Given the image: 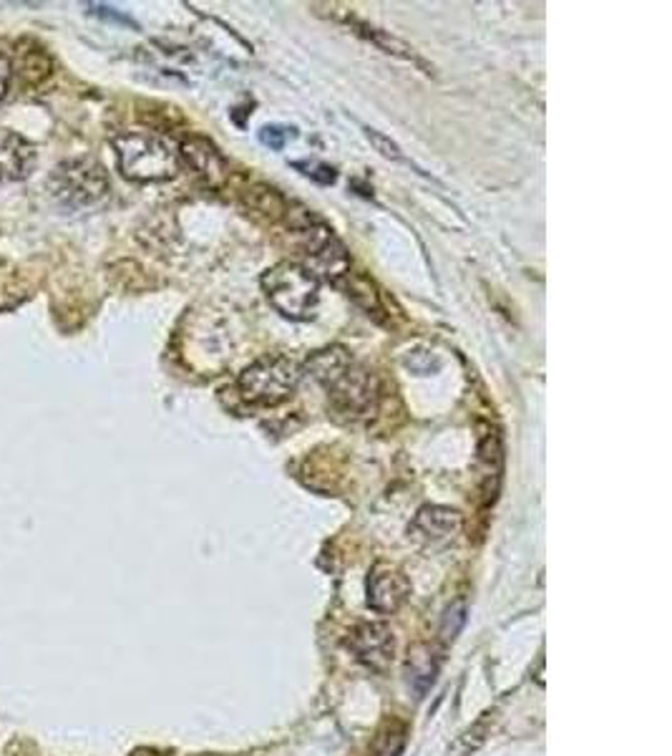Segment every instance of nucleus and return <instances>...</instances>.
Instances as JSON below:
<instances>
[{
  "label": "nucleus",
  "instance_id": "1",
  "mask_svg": "<svg viewBox=\"0 0 672 756\" xmlns=\"http://www.w3.org/2000/svg\"><path fill=\"white\" fill-rule=\"evenodd\" d=\"M113 151L121 174L129 182L154 184L174 180L180 172V151L151 132H124L113 136Z\"/></svg>",
  "mask_w": 672,
  "mask_h": 756
},
{
  "label": "nucleus",
  "instance_id": "2",
  "mask_svg": "<svg viewBox=\"0 0 672 756\" xmlns=\"http://www.w3.org/2000/svg\"><path fill=\"white\" fill-rule=\"evenodd\" d=\"M262 291L280 316L290 320L315 318L320 303V280L300 263H278L262 272Z\"/></svg>",
  "mask_w": 672,
  "mask_h": 756
},
{
  "label": "nucleus",
  "instance_id": "3",
  "mask_svg": "<svg viewBox=\"0 0 672 756\" xmlns=\"http://www.w3.org/2000/svg\"><path fill=\"white\" fill-rule=\"evenodd\" d=\"M303 368L282 353H267L249 364L237 378L242 399L253 406H278L293 397Z\"/></svg>",
  "mask_w": 672,
  "mask_h": 756
},
{
  "label": "nucleus",
  "instance_id": "4",
  "mask_svg": "<svg viewBox=\"0 0 672 756\" xmlns=\"http://www.w3.org/2000/svg\"><path fill=\"white\" fill-rule=\"evenodd\" d=\"M48 192L61 207L86 210L109 195L107 169L94 157L66 159L48 176Z\"/></svg>",
  "mask_w": 672,
  "mask_h": 756
},
{
  "label": "nucleus",
  "instance_id": "5",
  "mask_svg": "<svg viewBox=\"0 0 672 756\" xmlns=\"http://www.w3.org/2000/svg\"><path fill=\"white\" fill-rule=\"evenodd\" d=\"M328 397L333 412L347 422L368 419L378 412L380 386L378 376L368 371L366 366H351L338 378L333 386H328Z\"/></svg>",
  "mask_w": 672,
  "mask_h": 756
},
{
  "label": "nucleus",
  "instance_id": "6",
  "mask_svg": "<svg viewBox=\"0 0 672 756\" xmlns=\"http://www.w3.org/2000/svg\"><path fill=\"white\" fill-rule=\"evenodd\" d=\"M345 648L351 650L355 661L376 673L388 671L395 661V635L386 623L378 621L355 625V629L347 633Z\"/></svg>",
  "mask_w": 672,
  "mask_h": 756
},
{
  "label": "nucleus",
  "instance_id": "7",
  "mask_svg": "<svg viewBox=\"0 0 672 756\" xmlns=\"http://www.w3.org/2000/svg\"><path fill=\"white\" fill-rule=\"evenodd\" d=\"M464 533V514L453 507L443 504H426L416 512L411 522L413 540H418L426 547H443L456 540Z\"/></svg>",
  "mask_w": 672,
  "mask_h": 756
},
{
  "label": "nucleus",
  "instance_id": "8",
  "mask_svg": "<svg viewBox=\"0 0 672 756\" xmlns=\"http://www.w3.org/2000/svg\"><path fill=\"white\" fill-rule=\"evenodd\" d=\"M411 598L408 577L393 565H376L368 575V608L380 615H393Z\"/></svg>",
  "mask_w": 672,
  "mask_h": 756
},
{
  "label": "nucleus",
  "instance_id": "9",
  "mask_svg": "<svg viewBox=\"0 0 672 756\" xmlns=\"http://www.w3.org/2000/svg\"><path fill=\"white\" fill-rule=\"evenodd\" d=\"M180 159H184V164L207 184H212V187H220L227 180V174H230V164H227L222 151L212 142L205 139V136L192 134L187 139H182Z\"/></svg>",
  "mask_w": 672,
  "mask_h": 756
},
{
  "label": "nucleus",
  "instance_id": "10",
  "mask_svg": "<svg viewBox=\"0 0 672 756\" xmlns=\"http://www.w3.org/2000/svg\"><path fill=\"white\" fill-rule=\"evenodd\" d=\"M36 167V147L11 129H0V184L26 180Z\"/></svg>",
  "mask_w": 672,
  "mask_h": 756
},
{
  "label": "nucleus",
  "instance_id": "11",
  "mask_svg": "<svg viewBox=\"0 0 672 756\" xmlns=\"http://www.w3.org/2000/svg\"><path fill=\"white\" fill-rule=\"evenodd\" d=\"M351 366H353V358L343 345H328V349L310 353V358L305 361V371L310 374L315 381L326 386V389L328 386H333Z\"/></svg>",
  "mask_w": 672,
  "mask_h": 756
},
{
  "label": "nucleus",
  "instance_id": "12",
  "mask_svg": "<svg viewBox=\"0 0 672 756\" xmlns=\"http://www.w3.org/2000/svg\"><path fill=\"white\" fill-rule=\"evenodd\" d=\"M501 466H504V449L493 431L486 434L479 444V472H481V492L489 502L497 500Z\"/></svg>",
  "mask_w": 672,
  "mask_h": 756
},
{
  "label": "nucleus",
  "instance_id": "13",
  "mask_svg": "<svg viewBox=\"0 0 672 756\" xmlns=\"http://www.w3.org/2000/svg\"><path fill=\"white\" fill-rule=\"evenodd\" d=\"M439 673V656L431 646H416L408 656V681L418 696H424L433 686Z\"/></svg>",
  "mask_w": 672,
  "mask_h": 756
},
{
  "label": "nucleus",
  "instance_id": "14",
  "mask_svg": "<svg viewBox=\"0 0 672 756\" xmlns=\"http://www.w3.org/2000/svg\"><path fill=\"white\" fill-rule=\"evenodd\" d=\"M347 23L355 28V34H361L363 38H368L370 44H376L380 51H386V53H391V56H399V59H406V61H413V63H420L424 66V61L418 59L416 51L406 44V41H401V38H395L388 34V31H380V28H374V26H368V23H363V21H355V19H347Z\"/></svg>",
  "mask_w": 672,
  "mask_h": 756
},
{
  "label": "nucleus",
  "instance_id": "15",
  "mask_svg": "<svg viewBox=\"0 0 672 756\" xmlns=\"http://www.w3.org/2000/svg\"><path fill=\"white\" fill-rule=\"evenodd\" d=\"M247 205L253 207L255 212H260L265 217H270V220H285L288 212V199L280 195L278 190L267 187V184H255L253 190H247Z\"/></svg>",
  "mask_w": 672,
  "mask_h": 756
},
{
  "label": "nucleus",
  "instance_id": "16",
  "mask_svg": "<svg viewBox=\"0 0 672 756\" xmlns=\"http://www.w3.org/2000/svg\"><path fill=\"white\" fill-rule=\"evenodd\" d=\"M335 288H340V291H345L347 297H353V301L358 303L361 308H366L368 313H374V316H378V313H380V301H378L376 288L370 285L363 276H355V272L351 270L343 280H340Z\"/></svg>",
  "mask_w": 672,
  "mask_h": 756
},
{
  "label": "nucleus",
  "instance_id": "17",
  "mask_svg": "<svg viewBox=\"0 0 672 756\" xmlns=\"http://www.w3.org/2000/svg\"><path fill=\"white\" fill-rule=\"evenodd\" d=\"M466 623V606L464 602H456V606H451L447 610V615H443V625H441V641L443 643H453V638H456L459 631H461V625Z\"/></svg>",
  "mask_w": 672,
  "mask_h": 756
},
{
  "label": "nucleus",
  "instance_id": "18",
  "mask_svg": "<svg viewBox=\"0 0 672 756\" xmlns=\"http://www.w3.org/2000/svg\"><path fill=\"white\" fill-rule=\"evenodd\" d=\"M23 76H28V82H40V78L48 76V71H51V61H48V56L36 48L34 53H26V61H23Z\"/></svg>",
  "mask_w": 672,
  "mask_h": 756
},
{
  "label": "nucleus",
  "instance_id": "19",
  "mask_svg": "<svg viewBox=\"0 0 672 756\" xmlns=\"http://www.w3.org/2000/svg\"><path fill=\"white\" fill-rule=\"evenodd\" d=\"M366 136H368V142L376 147V151H380V157L393 159V162H401L403 151H401V147L393 139H388L386 134L376 132V129H366Z\"/></svg>",
  "mask_w": 672,
  "mask_h": 756
},
{
  "label": "nucleus",
  "instance_id": "20",
  "mask_svg": "<svg viewBox=\"0 0 672 756\" xmlns=\"http://www.w3.org/2000/svg\"><path fill=\"white\" fill-rule=\"evenodd\" d=\"M293 136H295V129H288V126H265L260 132L262 144H267L270 149H282L290 139H293Z\"/></svg>",
  "mask_w": 672,
  "mask_h": 756
},
{
  "label": "nucleus",
  "instance_id": "21",
  "mask_svg": "<svg viewBox=\"0 0 672 756\" xmlns=\"http://www.w3.org/2000/svg\"><path fill=\"white\" fill-rule=\"evenodd\" d=\"M295 167L303 172L305 176H313L315 182H320V184H330V182H335V169L333 167H328V164H310V162H295Z\"/></svg>",
  "mask_w": 672,
  "mask_h": 756
},
{
  "label": "nucleus",
  "instance_id": "22",
  "mask_svg": "<svg viewBox=\"0 0 672 756\" xmlns=\"http://www.w3.org/2000/svg\"><path fill=\"white\" fill-rule=\"evenodd\" d=\"M11 82H13V66L11 61H8V56L0 53V103H3V99L8 96Z\"/></svg>",
  "mask_w": 672,
  "mask_h": 756
}]
</instances>
